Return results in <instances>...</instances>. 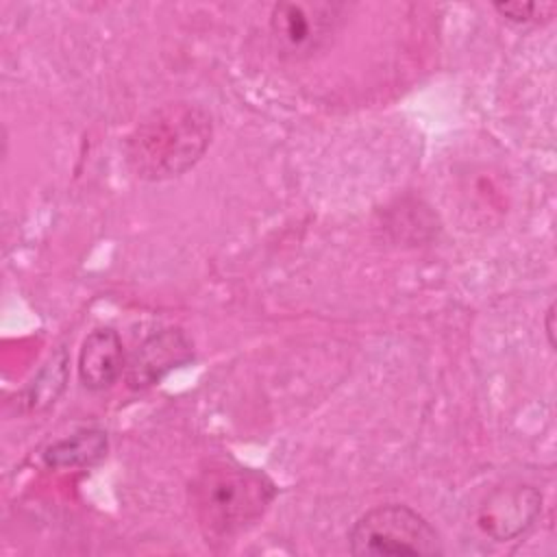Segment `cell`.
<instances>
[{
  "mask_svg": "<svg viewBox=\"0 0 557 557\" xmlns=\"http://www.w3.org/2000/svg\"><path fill=\"white\" fill-rule=\"evenodd\" d=\"M542 494L531 485L498 487L481 503L476 524L496 542L522 535L540 516Z\"/></svg>",
  "mask_w": 557,
  "mask_h": 557,
  "instance_id": "cell-6",
  "label": "cell"
},
{
  "mask_svg": "<svg viewBox=\"0 0 557 557\" xmlns=\"http://www.w3.org/2000/svg\"><path fill=\"white\" fill-rule=\"evenodd\" d=\"M65 379H67V357L63 350H59L46 363V368L39 372V376L24 389L22 403H26L28 411H39V409L50 407L63 392Z\"/></svg>",
  "mask_w": 557,
  "mask_h": 557,
  "instance_id": "cell-9",
  "label": "cell"
},
{
  "mask_svg": "<svg viewBox=\"0 0 557 557\" xmlns=\"http://www.w3.org/2000/svg\"><path fill=\"white\" fill-rule=\"evenodd\" d=\"M348 548L359 557L442 555V540L431 522L407 505H381L366 511L348 531Z\"/></svg>",
  "mask_w": 557,
  "mask_h": 557,
  "instance_id": "cell-3",
  "label": "cell"
},
{
  "mask_svg": "<svg viewBox=\"0 0 557 557\" xmlns=\"http://www.w3.org/2000/svg\"><path fill=\"white\" fill-rule=\"evenodd\" d=\"M78 379L91 392L109 389L124 372L126 357L117 331L94 329L78 350Z\"/></svg>",
  "mask_w": 557,
  "mask_h": 557,
  "instance_id": "cell-7",
  "label": "cell"
},
{
  "mask_svg": "<svg viewBox=\"0 0 557 557\" xmlns=\"http://www.w3.org/2000/svg\"><path fill=\"white\" fill-rule=\"evenodd\" d=\"M213 122L196 102L176 100L150 111L126 137L124 157L144 181H168L191 170L207 152Z\"/></svg>",
  "mask_w": 557,
  "mask_h": 557,
  "instance_id": "cell-1",
  "label": "cell"
},
{
  "mask_svg": "<svg viewBox=\"0 0 557 557\" xmlns=\"http://www.w3.org/2000/svg\"><path fill=\"white\" fill-rule=\"evenodd\" d=\"M544 331H546V337H548V346L555 348V302H550L548 309H546Z\"/></svg>",
  "mask_w": 557,
  "mask_h": 557,
  "instance_id": "cell-11",
  "label": "cell"
},
{
  "mask_svg": "<svg viewBox=\"0 0 557 557\" xmlns=\"http://www.w3.org/2000/svg\"><path fill=\"white\" fill-rule=\"evenodd\" d=\"M109 448L107 433L102 429H81L44 450V463L54 470L89 468L104 459Z\"/></svg>",
  "mask_w": 557,
  "mask_h": 557,
  "instance_id": "cell-8",
  "label": "cell"
},
{
  "mask_svg": "<svg viewBox=\"0 0 557 557\" xmlns=\"http://www.w3.org/2000/svg\"><path fill=\"white\" fill-rule=\"evenodd\" d=\"M194 359V344L181 329H161L148 335L126 359L124 379L131 389H148L172 370Z\"/></svg>",
  "mask_w": 557,
  "mask_h": 557,
  "instance_id": "cell-5",
  "label": "cell"
},
{
  "mask_svg": "<svg viewBox=\"0 0 557 557\" xmlns=\"http://www.w3.org/2000/svg\"><path fill=\"white\" fill-rule=\"evenodd\" d=\"M276 496L274 483L259 470L237 463H211L189 483V505L200 531L228 542L250 529Z\"/></svg>",
  "mask_w": 557,
  "mask_h": 557,
  "instance_id": "cell-2",
  "label": "cell"
},
{
  "mask_svg": "<svg viewBox=\"0 0 557 557\" xmlns=\"http://www.w3.org/2000/svg\"><path fill=\"white\" fill-rule=\"evenodd\" d=\"M494 9L498 15H503L505 20L513 22V24H529V22H537V13L542 9H546V4H537V2H494Z\"/></svg>",
  "mask_w": 557,
  "mask_h": 557,
  "instance_id": "cell-10",
  "label": "cell"
},
{
  "mask_svg": "<svg viewBox=\"0 0 557 557\" xmlns=\"http://www.w3.org/2000/svg\"><path fill=\"white\" fill-rule=\"evenodd\" d=\"M339 4L331 2H278L270 13L274 48L285 59H307L335 33Z\"/></svg>",
  "mask_w": 557,
  "mask_h": 557,
  "instance_id": "cell-4",
  "label": "cell"
}]
</instances>
